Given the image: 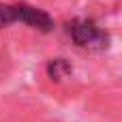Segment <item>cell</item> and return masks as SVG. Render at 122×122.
I'll return each mask as SVG.
<instances>
[{
  "label": "cell",
  "mask_w": 122,
  "mask_h": 122,
  "mask_svg": "<svg viewBox=\"0 0 122 122\" xmlns=\"http://www.w3.org/2000/svg\"><path fill=\"white\" fill-rule=\"evenodd\" d=\"M13 21H24L30 28H36L41 32H49L54 28L51 17L36 6H30L26 2H19V4H2L0 2V28H4Z\"/></svg>",
  "instance_id": "obj_1"
},
{
  "label": "cell",
  "mask_w": 122,
  "mask_h": 122,
  "mask_svg": "<svg viewBox=\"0 0 122 122\" xmlns=\"http://www.w3.org/2000/svg\"><path fill=\"white\" fill-rule=\"evenodd\" d=\"M69 34L71 39L79 45V47H86V49H105L109 45V36L107 32H103L94 21L90 19H73L69 24Z\"/></svg>",
  "instance_id": "obj_2"
},
{
  "label": "cell",
  "mask_w": 122,
  "mask_h": 122,
  "mask_svg": "<svg viewBox=\"0 0 122 122\" xmlns=\"http://www.w3.org/2000/svg\"><path fill=\"white\" fill-rule=\"evenodd\" d=\"M47 73H49L51 79H62V77H66L71 73V64L64 58H56V60H51L47 64Z\"/></svg>",
  "instance_id": "obj_3"
}]
</instances>
